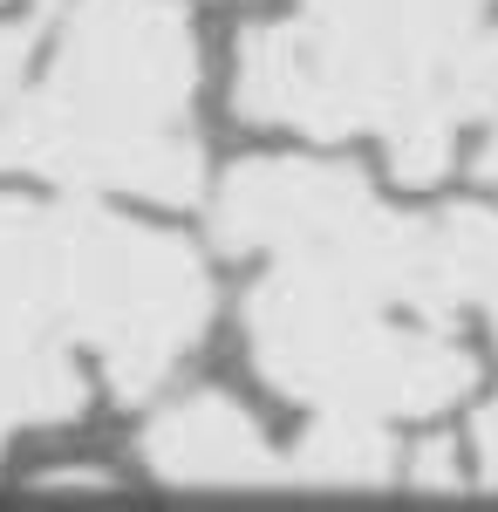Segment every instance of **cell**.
<instances>
[{"label":"cell","instance_id":"cell-6","mask_svg":"<svg viewBox=\"0 0 498 512\" xmlns=\"http://www.w3.org/2000/svg\"><path fill=\"white\" fill-rule=\"evenodd\" d=\"M144 465L171 485H267L287 478L260 424L232 396H185L144 431Z\"/></svg>","mask_w":498,"mask_h":512},{"label":"cell","instance_id":"cell-2","mask_svg":"<svg viewBox=\"0 0 498 512\" xmlns=\"http://www.w3.org/2000/svg\"><path fill=\"white\" fill-rule=\"evenodd\" d=\"M246 342L260 376L314 410H362V417H437L451 410L478 362L437 321L396 328L383 301L355 294L328 274L287 267L253 287Z\"/></svg>","mask_w":498,"mask_h":512},{"label":"cell","instance_id":"cell-16","mask_svg":"<svg viewBox=\"0 0 498 512\" xmlns=\"http://www.w3.org/2000/svg\"><path fill=\"white\" fill-rule=\"evenodd\" d=\"M471 171H478V178L498 192V123H492V137H485V151H478V164H471Z\"/></svg>","mask_w":498,"mask_h":512},{"label":"cell","instance_id":"cell-4","mask_svg":"<svg viewBox=\"0 0 498 512\" xmlns=\"http://www.w3.org/2000/svg\"><path fill=\"white\" fill-rule=\"evenodd\" d=\"M212 315V280L171 233L110 212H62V321L103 355L116 396H151Z\"/></svg>","mask_w":498,"mask_h":512},{"label":"cell","instance_id":"cell-13","mask_svg":"<svg viewBox=\"0 0 498 512\" xmlns=\"http://www.w3.org/2000/svg\"><path fill=\"white\" fill-rule=\"evenodd\" d=\"M35 41H41V14H28V21H0V103L21 96L28 62H35Z\"/></svg>","mask_w":498,"mask_h":512},{"label":"cell","instance_id":"cell-3","mask_svg":"<svg viewBox=\"0 0 498 512\" xmlns=\"http://www.w3.org/2000/svg\"><path fill=\"white\" fill-rule=\"evenodd\" d=\"M212 233L226 253H273L287 267L328 274L417 321L444 328L437 274H430V219H403L369 192L348 164L253 158L219 185Z\"/></svg>","mask_w":498,"mask_h":512},{"label":"cell","instance_id":"cell-10","mask_svg":"<svg viewBox=\"0 0 498 512\" xmlns=\"http://www.w3.org/2000/svg\"><path fill=\"white\" fill-rule=\"evenodd\" d=\"M287 472L307 478V485H389L396 478V444H389L383 417L321 410V424L301 437Z\"/></svg>","mask_w":498,"mask_h":512},{"label":"cell","instance_id":"cell-8","mask_svg":"<svg viewBox=\"0 0 498 512\" xmlns=\"http://www.w3.org/2000/svg\"><path fill=\"white\" fill-rule=\"evenodd\" d=\"M0 321H62V212L0 198Z\"/></svg>","mask_w":498,"mask_h":512},{"label":"cell","instance_id":"cell-1","mask_svg":"<svg viewBox=\"0 0 498 512\" xmlns=\"http://www.w3.org/2000/svg\"><path fill=\"white\" fill-rule=\"evenodd\" d=\"M192 89L198 41L178 0H82L48 82L0 103V171L192 205L205 158L178 130Z\"/></svg>","mask_w":498,"mask_h":512},{"label":"cell","instance_id":"cell-14","mask_svg":"<svg viewBox=\"0 0 498 512\" xmlns=\"http://www.w3.org/2000/svg\"><path fill=\"white\" fill-rule=\"evenodd\" d=\"M417 485H430V492H458V465H451V444H423L417 458Z\"/></svg>","mask_w":498,"mask_h":512},{"label":"cell","instance_id":"cell-5","mask_svg":"<svg viewBox=\"0 0 498 512\" xmlns=\"http://www.w3.org/2000/svg\"><path fill=\"white\" fill-rule=\"evenodd\" d=\"M239 110L253 123H294L307 137H355L396 117L389 76L321 21H273L239 41Z\"/></svg>","mask_w":498,"mask_h":512},{"label":"cell","instance_id":"cell-9","mask_svg":"<svg viewBox=\"0 0 498 512\" xmlns=\"http://www.w3.org/2000/svg\"><path fill=\"white\" fill-rule=\"evenodd\" d=\"M430 274L444 315L485 308L498 328V212L485 205H451L430 219Z\"/></svg>","mask_w":498,"mask_h":512},{"label":"cell","instance_id":"cell-15","mask_svg":"<svg viewBox=\"0 0 498 512\" xmlns=\"http://www.w3.org/2000/svg\"><path fill=\"white\" fill-rule=\"evenodd\" d=\"M471 437H478V478L498 492V396L478 410V431H471Z\"/></svg>","mask_w":498,"mask_h":512},{"label":"cell","instance_id":"cell-7","mask_svg":"<svg viewBox=\"0 0 498 512\" xmlns=\"http://www.w3.org/2000/svg\"><path fill=\"white\" fill-rule=\"evenodd\" d=\"M89 403L76 355L48 321H0V444L28 424H62Z\"/></svg>","mask_w":498,"mask_h":512},{"label":"cell","instance_id":"cell-11","mask_svg":"<svg viewBox=\"0 0 498 512\" xmlns=\"http://www.w3.org/2000/svg\"><path fill=\"white\" fill-rule=\"evenodd\" d=\"M437 96H444V110L458 123L492 117L498 110V28L478 21V28L451 48V62H444V76H437Z\"/></svg>","mask_w":498,"mask_h":512},{"label":"cell","instance_id":"cell-12","mask_svg":"<svg viewBox=\"0 0 498 512\" xmlns=\"http://www.w3.org/2000/svg\"><path fill=\"white\" fill-rule=\"evenodd\" d=\"M396 14H403L410 41H417L423 55L444 69V62H451V48L485 21V0H396Z\"/></svg>","mask_w":498,"mask_h":512}]
</instances>
